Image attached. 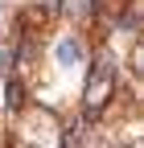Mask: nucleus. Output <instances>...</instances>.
Listing matches in <instances>:
<instances>
[{"label":"nucleus","mask_w":144,"mask_h":148,"mask_svg":"<svg viewBox=\"0 0 144 148\" xmlns=\"http://www.w3.org/2000/svg\"><path fill=\"white\" fill-rule=\"evenodd\" d=\"M103 86H111V62H107V58H99L95 70H91V86H86V103H91V107L103 103Z\"/></svg>","instance_id":"1"},{"label":"nucleus","mask_w":144,"mask_h":148,"mask_svg":"<svg viewBox=\"0 0 144 148\" xmlns=\"http://www.w3.org/2000/svg\"><path fill=\"white\" fill-rule=\"evenodd\" d=\"M78 58H82V45H78V41H70V37H66V41L58 45V62H62V66H74Z\"/></svg>","instance_id":"2"}]
</instances>
